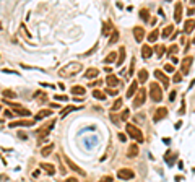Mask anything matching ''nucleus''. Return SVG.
Listing matches in <instances>:
<instances>
[{"instance_id": "nucleus-1", "label": "nucleus", "mask_w": 195, "mask_h": 182, "mask_svg": "<svg viewBox=\"0 0 195 182\" xmlns=\"http://www.w3.org/2000/svg\"><path fill=\"white\" fill-rule=\"evenodd\" d=\"M81 70H83V63L81 62H70L59 70V75L62 78H69V76H75L76 73H80Z\"/></svg>"}, {"instance_id": "nucleus-2", "label": "nucleus", "mask_w": 195, "mask_h": 182, "mask_svg": "<svg viewBox=\"0 0 195 182\" xmlns=\"http://www.w3.org/2000/svg\"><path fill=\"white\" fill-rule=\"evenodd\" d=\"M125 130L128 132V136H132L133 140H137L138 143L143 142V133H142V130H140L138 127H135L133 124H127Z\"/></svg>"}, {"instance_id": "nucleus-3", "label": "nucleus", "mask_w": 195, "mask_h": 182, "mask_svg": "<svg viewBox=\"0 0 195 182\" xmlns=\"http://www.w3.org/2000/svg\"><path fill=\"white\" fill-rule=\"evenodd\" d=\"M150 96L155 102H159L163 99V90L159 88V85L156 83H150Z\"/></svg>"}, {"instance_id": "nucleus-4", "label": "nucleus", "mask_w": 195, "mask_h": 182, "mask_svg": "<svg viewBox=\"0 0 195 182\" xmlns=\"http://www.w3.org/2000/svg\"><path fill=\"white\" fill-rule=\"evenodd\" d=\"M54 125H55V119H52L47 125L41 127L39 130L36 132V135H38V138H39V142H42V140H44V138H46L47 135H49V132H51L52 129H54Z\"/></svg>"}, {"instance_id": "nucleus-5", "label": "nucleus", "mask_w": 195, "mask_h": 182, "mask_svg": "<svg viewBox=\"0 0 195 182\" xmlns=\"http://www.w3.org/2000/svg\"><path fill=\"white\" fill-rule=\"evenodd\" d=\"M117 177L122 179V181H130L135 177V172L132 169H128V167H122V169L117 171Z\"/></svg>"}, {"instance_id": "nucleus-6", "label": "nucleus", "mask_w": 195, "mask_h": 182, "mask_svg": "<svg viewBox=\"0 0 195 182\" xmlns=\"http://www.w3.org/2000/svg\"><path fill=\"white\" fill-rule=\"evenodd\" d=\"M145 99H146V90H145V88H140L138 93H137V96H135V99H133V106H135V107L143 106Z\"/></svg>"}, {"instance_id": "nucleus-7", "label": "nucleus", "mask_w": 195, "mask_h": 182, "mask_svg": "<svg viewBox=\"0 0 195 182\" xmlns=\"http://www.w3.org/2000/svg\"><path fill=\"white\" fill-rule=\"evenodd\" d=\"M192 63H194V57L192 55L185 57V59L182 60V73L181 75H189L190 68H192Z\"/></svg>"}, {"instance_id": "nucleus-8", "label": "nucleus", "mask_w": 195, "mask_h": 182, "mask_svg": "<svg viewBox=\"0 0 195 182\" xmlns=\"http://www.w3.org/2000/svg\"><path fill=\"white\" fill-rule=\"evenodd\" d=\"M63 159H65V163H67V166H69V167H70L72 171H75V172H78V174H81V176H85V171L81 169L80 166H76V164H75V163H73V161H72L70 158H67V156H63Z\"/></svg>"}, {"instance_id": "nucleus-9", "label": "nucleus", "mask_w": 195, "mask_h": 182, "mask_svg": "<svg viewBox=\"0 0 195 182\" xmlns=\"http://www.w3.org/2000/svg\"><path fill=\"white\" fill-rule=\"evenodd\" d=\"M138 153H140V148H138L137 143L128 145V150H127V158H137Z\"/></svg>"}, {"instance_id": "nucleus-10", "label": "nucleus", "mask_w": 195, "mask_h": 182, "mask_svg": "<svg viewBox=\"0 0 195 182\" xmlns=\"http://www.w3.org/2000/svg\"><path fill=\"white\" fill-rule=\"evenodd\" d=\"M33 124H34V119H29V120H15V122L10 124V127H12V129H15V127H31Z\"/></svg>"}, {"instance_id": "nucleus-11", "label": "nucleus", "mask_w": 195, "mask_h": 182, "mask_svg": "<svg viewBox=\"0 0 195 182\" xmlns=\"http://www.w3.org/2000/svg\"><path fill=\"white\" fill-rule=\"evenodd\" d=\"M166 115H167V109L166 107H158L156 112H155V115H153V120H155V122H159V120L164 119Z\"/></svg>"}, {"instance_id": "nucleus-12", "label": "nucleus", "mask_w": 195, "mask_h": 182, "mask_svg": "<svg viewBox=\"0 0 195 182\" xmlns=\"http://www.w3.org/2000/svg\"><path fill=\"white\" fill-rule=\"evenodd\" d=\"M33 98H34L36 101L39 102V104H46V101H47V93H44V91H36L34 94H33Z\"/></svg>"}, {"instance_id": "nucleus-13", "label": "nucleus", "mask_w": 195, "mask_h": 182, "mask_svg": "<svg viewBox=\"0 0 195 182\" xmlns=\"http://www.w3.org/2000/svg\"><path fill=\"white\" fill-rule=\"evenodd\" d=\"M155 76L159 80L161 83H163V88H167V85H169V80H167V76L163 73L161 70H156V72H155Z\"/></svg>"}, {"instance_id": "nucleus-14", "label": "nucleus", "mask_w": 195, "mask_h": 182, "mask_svg": "<svg viewBox=\"0 0 195 182\" xmlns=\"http://www.w3.org/2000/svg\"><path fill=\"white\" fill-rule=\"evenodd\" d=\"M133 36H135L137 42L143 41V38H145V29L142 28V26H137V28H133Z\"/></svg>"}, {"instance_id": "nucleus-15", "label": "nucleus", "mask_w": 195, "mask_h": 182, "mask_svg": "<svg viewBox=\"0 0 195 182\" xmlns=\"http://www.w3.org/2000/svg\"><path fill=\"white\" fill-rule=\"evenodd\" d=\"M181 16H182V3H176V8H174V21L179 23L181 21Z\"/></svg>"}, {"instance_id": "nucleus-16", "label": "nucleus", "mask_w": 195, "mask_h": 182, "mask_svg": "<svg viewBox=\"0 0 195 182\" xmlns=\"http://www.w3.org/2000/svg\"><path fill=\"white\" fill-rule=\"evenodd\" d=\"M41 169H44L49 176H54V174H55V166L49 164V163H42V164H41Z\"/></svg>"}, {"instance_id": "nucleus-17", "label": "nucleus", "mask_w": 195, "mask_h": 182, "mask_svg": "<svg viewBox=\"0 0 195 182\" xmlns=\"http://www.w3.org/2000/svg\"><path fill=\"white\" fill-rule=\"evenodd\" d=\"M98 75H99V70H98L96 67H91V68H88V70H86L85 72V76L88 80H91V78H94V76H98Z\"/></svg>"}, {"instance_id": "nucleus-18", "label": "nucleus", "mask_w": 195, "mask_h": 182, "mask_svg": "<svg viewBox=\"0 0 195 182\" xmlns=\"http://www.w3.org/2000/svg\"><path fill=\"white\" fill-rule=\"evenodd\" d=\"M106 83H107V86H109V88H114V86L119 83V78H117L115 75L111 73V75H107V78H106Z\"/></svg>"}, {"instance_id": "nucleus-19", "label": "nucleus", "mask_w": 195, "mask_h": 182, "mask_svg": "<svg viewBox=\"0 0 195 182\" xmlns=\"http://www.w3.org/2000/svg\"><path fill=\"white\" fill-rule=\"evenodd\" d=\"M151 54H153V49L150 47V44H145L143 47H142V55H143V59H150Z\"/></svg>"}, {"instance_id": "nucleus-20", "label": "nucleus", "mask_w": 195, "mask_h": 182, "mask_svg": "<svg viewBox=\"0 0 195 182\" xmlns=\"http://www.w3.org/2000/svg\"><path fill=\"white\" fill-rule=\"evenodd\" d=\"M52 114L51 109H42V111H39V112L36 114V119L34 120H41V119H44V117H49Z\"/></svg>"}, {"instance_id": "nucleus-21", "label": "nucleus", "mask_w": 195, "mask_h": 182, "mask_svg": "<svg viewBox=\"0 0 195 182\" xmlns=\"http://www.w3.org/2000/svg\"><path fill=\"white\" fill-rule=\"evenodd\" d=\"M72 93L75 96H83L86 93V90H85V86H72Z\"/></svg>"}, {"instance_id": "nucleus-22", "label": "nucleus", "mask_w": 195, "mask_h": 182, "mask_svg": "<svg viewBox=\"0 0 195 182\" xmlns=\"http://www.w3.org/2000/svg\"><path fill=\"white\" fill-rule=\"evenodd\" d=\"M138 90V85H137V81H133L132 85H130V88L127 90V98H133V94L137 93Z\"/></svg>"}, {"instance_id": "nucleus-23", "label": "nucleus", "mask_w": 195, "mask_h": 182, "mask_svg": "<svg viewBox=\"0 0 195 182\" xmlns=\"http://www.w3.org/2000/svg\"><path fill=\"white\" fill-rule=\"evenodd\" d=\"M117 54H119V59H117V65H122V63H124V60H125V47L122 46L121 49H119V52H117Z\"/></svg>"}, {"instance_id": "nucleus-24", "label": "nucleus", "mask_w": 195, "mask_h": 182, "mask_svg": "<svg viewBox=\"0 0 195 182\" xmlns=\"http://www.w3.org/2000/svg\"><path fill=\"white\" fill-rule=\"evenodd\" d=\"M146 80H148V72H146L145 68H142V70L138 72V81H140V83H145Z\"/></svg>"}, {"instance_id": "nucleus-25", "label": "nucleus", "mask_w": 195, "mask_h": 182, "mask_svg": "<svg viewBox=\"0 0 195 182\" xmlns=\"http://www.w3.org/2000/svg\"><path fill=\"white\" fill-rule=\"evenodd\" d=\"M184 31H185V33H192V31H194V18H190V20H187V21H185Z\"/></svg>"}, {"instance_id": "nucleus-26", "label": "nucleus", "mask_w": 195, "mask_h": 182, "mask_svg": "<svg viewBox=\"0 0 195 182\" xmlns=\"http://www.w3.org/2000/svg\"><path fill=\"white\" fill-rule=\"evenodd\" d=\"M52 151H54V145L51 143V145H47V146H44L42 150H41V154H42V156H49Z\"/></svg>"}, {"instance_id": "nucleus-27", "label": "nucleus", "mask_w": 195, "mask_h": 182, "mask_svg": "<svg viewBox=\"0 0 195 182\" xmlns=\"http://www.w3.org/2000/svg\"><path fill=\"white\" fill-rule=\"evenodd\" d=\"M119 36H121V34H119V31H117V29H114V31H112V34H111V38H109V44H115V42L119 41Z\"/></svg>"}, {"instance_id": "nucleus-28", "label": "nucleus", "mask_w": 195, "mask_h": 182, "mask_svg": "<svg viewBox=\"0 0 195 182\" xmlns=\"http://www.w3.org/2000/svg\"><path fill=\"white\" fill-rule=\"evenodd\" d=\"M16 93H13L12 90H3V99H15Z\"/></svg>"}, {"instance_id": "nucleus-29", "label": "nucleus", "mask_w": 195, "mask_h": 182, "mask_svg": "<svg viewBox=\"0 0 195 182\" xmlns=\"http://www.w3.org/2000/svg\"><path fill=\"white\" fill-rule=\"evenodd\" d=\"M158 36H159V31H158V29H153V31L150 33V36H148V41L150 42H155V41L158 39Z\"/></svg>"}, {"instance_id": "nucleus-30", "label": "nucleus", "mask_w": 195, "mask_h": 182, "mask_svg": "<svg viewBox=\"0 0 195 182\" xmlns=\"http://www.w3.org/2000/svg\"><path fill=\"white\" fill-rule=\"evenodd\" d=\"M172 31H174V26L172 24H169V26H166V28L163 29V38H167V36H171Z\"/></svg>"}, {"instance_id": "nucleus-31", "label": "nucleus", "mask_w": 195, "mask_h": 182, "mask_svg": "<svg viewBox=\"0 0 195 182\" xmlns=\"http://www.w3.org/2000/svg\"><path fill=\"white\" fill-rule=\"evenodd\" d=\"M140 18H142L143 21H150V11L146 10V8L140 10Z\"/></svg>"}, {"instance_id": "nucleus-32", "label": "nucleus", "mask_w": 195, "mask_h": 182, "mask_svg": "<svg viewBox=\"0 0 195 182\" xmlns=\"http://www.w3.org/2000/svg\"><path fill=\"white\" fill-rule=\"evenodd\" d=\"M75 109H78V106H69V107H65V109L62 111V112H60V117L63 119V117H65L67 114H69V112H72V111H75Z\"/></svg>"}, {"instance_id": "nucleus-33", "label": "nucleus", "mask_w": 195, "mask_h": 182, "mask_svg": "<svg viewBox=\"0 0 195 182\" xmlns=\"http://www.w3.org/2000/svg\"><path fill=\"white\" fill-rule=\"evenodd\" d=\"M93 96L96 98V99H99V101L106 99V94H104L103 91H99V90H94V91H93Z\"/></svg>"}, {"instance_id": "nucleus-34", "label": "nucleus", "mask_w": 195, "mask_h": 182, "mask_svg": "<svg viewBox=\"0 0 195 182\" xmlns=\"http://www.w3.org/2000/svg\"><path fill=\"white\" fill-rule=\"evenodd\" d=\"M115 59H117V52H111L109 55L104 59V62L106 63H111V62H115Z\"/></svg>"}, {"instance_id": "nucleus-35", "label": "nucleus", "mask_w": 195, "mask_h": 182, "mask_svg": "<svg viewBox=\"0 0 195 182\" xmlns=\"http://www.w3.org/2000/svg\"><path fill=\"white\" fill-rule=\"evenodd\" d=\"M122 102H124V101H122L121 98H117V99H115V102L112 104V107H111V111H119V109L122 107Z\"/></svg>"}, {"instance_id": "nucleus-36", "label": "nucleus", "mask_w": 195, "mask_h": 182, "mask_svg": "<svg viewBox=\"0 0 195 182\" xmlns=\"http://www.w3.org/2000/svg\"><path fill=\"white\" fill-rule=\"evenodd\" d=\"M155 52H156L159 57H163V55H164V52H166V47H164V46H161V44H158V46L155 47Z\"/></svg>"}, {"instance_id": "nucleus-37", "label": "nucleus", "mask_w": 195, "mask_h": 182, "mask_svg": "<svg viewBox=\"0 0 195 182\" xmlns=\"http://www.w3.org/2000/svg\"><path fill=\"white\" fill-rule=\"evenodd\" d=\"M172 81H174V83H179V81H182V75L179 73H176V72H174V76H172Z\"/></svg>"}, {"instance_id": "nucleus-38", "label": "nucleus", "mask_w": 195, "mask_h": 182, "mask_svg": "<svg viewBox=\"0 0 195 182\" xmlns=\"http://www.w3.org/2000/svg\"><path fill=\"white\" fill-rule=\"evenodd\" d=\"M128 115H130V112H128V109H124L119 119H122V120H127V117H128Z\"/></svg>"}, {"instance_id": "nucleus-39", "label": "nucleus", "mask_w": 195, "mask_h": 182, "mask_svg": "<svg viewBox=\"0 0 195 182\" xmlns=\"http://www.w3.org/2000/svg\"><path fill=\"white\" fill-rule=\"evenodd\" d=\"M109 29H112V21H107V23H106V28H104L103 34H109Z\"/></svg>"}, {"instance_id": "nucleus-40", "label": "nucleus", "mask_w": 195, "mask_h": 182, "mask_svg": "<svg viewBox=\"0 0 195 182\" xmlns=\"http://www.w3.org/2000/svg\"><path fill=\"white\" fill-rule=\"evenodd\" d=\"M177 51H179V49H177V46H171L167 52H169V55H174V54H177Z\"/></svg>"}, {"instance_id": "nucleus-41", "label": "nucleus", "mask_w": 195, "mask_h": 182, "mask_svg": "<svg viewBox=\"0 0 195 182\" xmlns=\"http://www.w3.org/2000/svg\"><path fill=\"white\" fill-rule=\"evenodd\" d=\"M106 93H107L109 96H115V94H117V91H115L114 88H107V90H106Z\"/></svg>"}, {"instance_id": "nucleus-42", "label": "nucleus", "mask_w": 195, "mask_h": 182, "mask_svg": "<svg viewBox=\"0 0 195 182\" xmlns=\"http://www.w3.org/2000/svg\"><path fill=\"white\" fill-rule=\"evenodd\" d=\"M99 182H112V176H103Z\"/></svg>"}, {"instance_id": "nucleus-43", "label": "nucleus", "mask_w": 195, "mask_h": 182, "mask_svg": "<svg viewBox=\"0 0 195 182\" xmlns=\"http://www.w3.org/2000/svg\"><path fill=\"white\" fill-rule=\"evenodd\" d=\"M164 70H166V72H174V65H172V63H166V65H164Z\"/></svg>"}, {"instance_id": "nucleus-44", "label": "nucleus", "mask_w": 195, "mask_h": 182, "mask_svg": "<svg viewBox=\"0 0 195 182\" xmlns=\"http://www.w3.org/2000/svg\"><path fill=\"white\" fill-rule=\"evenodd\" d=\"M55 99H57V101H67L69 98H67V96H62V94H60V96H59V94H55Z\"/></svg>"}, {"instance_id": "nucleus-45", "label": "nucleus", "mask_w": 195, "mask_h": 182, "mask_svg": "<svg viewBox=\"0 0 195 182\" xmlns=\"http://www.w3.org/2000/svg\"><path fill=\"white\" fill-rule=\"evenodd\" d=\"M101 83H103V81H101V80H98V81H93L91 86H93V88H96V86L99 88V86H101Z\"/></svg>"}, {"instance_id": "nucleus-46", "label": "nucleus", "mask_w": 195, "mask_h": 182, "mask_svg": "<svg viewBox=\"0 0 195 182\" xmlns=\"http://www.w3.org/2000/svg\"><path fill=\"white\" fill-rule=\"evenodd\" d=\"M111 119H112V122H114L115 125H119V117H115L114 114H111Z\"/></svg>"}, {"instance_id": "nucleus-47", "label": "nucleus", "mask_w": 195, "mask_h": 182, "mask_svg": "<svg viewBox=\"0 0 195 182\" xmlns=\"http://www.w3.org/2000/svg\"><path fill=\"white\" fill-rule=\"evenodd\" d=\"M133 67H135V59L132 60V65H130V70H128V75H132V73H133Z\"/></svg>"}, {"instance_id": "nucleus-48", "label": "nucleus", "mask_w": 195, "mask_h": 182, "mask_svg": "<svg viewBox=\"0 0 195 182\" xmlns=\"http://www.w3.org/2000/svg\"><path fill=\"white\" fill-rule=\"evenodd\" d=\"M63 182H78V179L76 177H69V179H65Z\"/></svg>"}, {"instance_id": "nucleus-49", "label": "nucleus", "mask_w": 195, "mask_h": 182, "mask_svg": "<svg viewBox=\"0 0 195 182\" xmlns=\"http://www.w3.org/2000/svg\"><path fill=\"white\" fill-rule=\"evenodd\" d=\"M174 98H176V91H172L171 94H169V99H171V101H174Z\"/></svg>"}, {"instance_id": "nucleus-50", "label": "nucleus", "mask_w": 195, "mask_h": 182, "mask_svg": "<svg viewBox=\"0 0 195 182\" xmlns=\"http://www.w3.org/2000/svg\"><path fill=\"white\" fill-rule=\"evenodd\" d=\"M125 138H127V136L124 135V133H121V135H119V140H121V142H125Z\"/></svg>"}, {"instance_id": "nucleus-51", "label": "nucleus", "mask_w": 195, "mask_h": 182, "mask_svg": "<svg viewBox=\"0 0 195 182\" xmlns=\"http://www.w3.org/2000/svg\"><path fill=\"white\" fill-rule=\"evenodd\" d=\"M106 72H107V73H112V67H106Z\"/></svg>"}, {"instance_id": "nucleus-52", "label": "nucleus", "mask_w": 195, "mask_h": 182, "mask_svg": "<svg viewBox=\"0 0 195 182\" xmlns=\"http://www.w3.org/2000/svg\"><path fill=\"white\" fill-rule=\"evenodd\" d=\"M5 117H12V112H10V111H5Z\"/></svg>"}, {"instance_id": "nucleus-53", "label": "nucleus", "mask_w": 195, "mask_h": 182, "mask_svg": "<svg viewBox=\"0 0 195 182\" xmlns=\"http://www.w3.org/2000/svg\"><path fill=\"white\" fill-rule=\"evenodd\" d=\"M0 109H2V106H0Z\"/></svg>"}]
</instances>
